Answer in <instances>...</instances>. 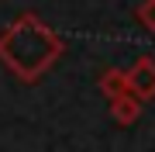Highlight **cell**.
Segmentation results:
<instances>
[{
    "instance_id": "4",
    "label": "cell",
    "mask_w": 155,
    "mask_h": 152,
    "mask_svg": "<svg viewBox=\"0 0 155 152\" xmlns=\"http://www.w3.org/2000/svg\"><path fill=\"white\" fill-rule=\"evenodd\" d=\"M97 90L110 100V97H117V93H124L127 90V69H117V66H107L104 73L97 76Z\"/></svg>"
},
{
    "instance_id": "2",
    "label": "cell",
    "mask_w": 155,
    "mask_h": 152,
    "mask_svg": "<svg viewBox=\"0 0 155 152\" xmlns=\"http://www.w3.org/2000/svg\"><path fill=\"white\" fill-rule=\"evenodd\" d=\"M127 90H131L138 100H155V59L141 56L127 66Z\"/></svg>"
},
{
    "instance_id": "1",
    "label": "cell",
    "mask_w": 155,
    "mask_h": 152,
    "mask_svg": "<svg viewBox=\"0 0 155 152\" xmlns=\"http://www.w3.org/2000/svg\"><path fill=\"white\" fill-rule=\"evenodd\" d=\"M62 56H66V42L31 11L17 14L0 31V62L21 83L41 79Z\"/></svg>"
},
{
    "instance_id": "5",
    "label": "cell",
    "mask_w": 155,
    "mask_h": 152,
    "mask_svg": "<svg viewBox=\"0 0 155 152\" xmlns=\"http://www.w3.org/2000/svg\"><path fill=\"white\" fill-rule=\"evenodd\" d=\"M134 21H138L148 35H155V0H141V4L134 7Z\"/></svg>"
},
{
    "instance_id": "3",
    "label": "cell",
    "mask_w": 155,
    "mask_h": 152,
    "mask_svg": "<svg viewBox=\"0 0 155 152\" xmlns=\"http://www.w3.org/2000/svg\"><path fill=\"white\" fill-rule=\"evenodd\" d=\"M107 104H110V118H114L117 128H131V124L141 118V107H145V100H138L131 90H124V93L110 97Z\"/></svg>"
}]
</instances>
